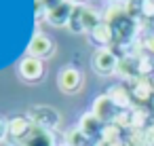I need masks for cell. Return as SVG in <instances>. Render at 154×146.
Returning a JSON list of instances; mask_svg holds the SVG:
<instances>
[{"mask_svg": "<svg viewBox=\"0 0 154 146\" xmlns=\"http://www.w3.org/2000/svg\"><path fill=\"white\" fill-rule=\"evenodd\" d=\"M19 74L26 78V81H40L42 78V62L38 57H26L21 64H19Z\"/></svg>", "mask_w": 154, "mask_h": 146, "instance_id": "1", "label": "cell"}, {"mask_svg": "<svg viewBox=\"0 0 154 146\" xmlns=\"http://www.w3.org/2000/svg\"><path fill=\"white\" fill-rule=\"evenodd\" d=\"M57 83H59V89H61V91H66V93H74V91L78 89V85L82 83V76H80L78 70H74V68H66V70L59 72Z\"/></svg>", "mask_w": 154, "mask_h": 146, "instance_id": "2", "label": "cell"}, {"mask_svg": "<svg viewBox=\"0 0 154 146\" xmlns=\"http://www.w3.org/2000/svg\"><path fill=\"white\" fill-rule=\"evenodd\" d=\"M32 119L40 125V127H45V129H51V127H55L57 125V121H59V116H57V112L53 110V108H45V106H38V108H34V112H32Z\"/></svg>", "mask_w": 154, "mask_h": 146, "instance_id": "3", "label": "cell"}, {"mask_svg": "<svg viewBox=\"0 0 154 146\" xmlns=\"http://www.w3.org/2000/svg\"><path fill=\"white\" fill-rule=\"evenodd\" d=\"M114 66H116V59H114L112 53H108V51H99V53H95V57H93V68H95V70L108 74V72L114 70Z\"/></svg>", "mask_w": 154, "mask_h": 146, "instance_id": "4", "label": "cell"}, {"mask_svg": "<svg viewBox=\"0 0 154 146\" xmlns=\"http://www.w3.org/2000/svg\"><path fill=\"white\" fill-rule=\"evenodd\" d=\"M53 51V43L47 38V36H36L30 45V53L32 57H42V55H49Z\"/></svg>", "mask_w": 154, "mask_h": 146, "instance_id": "5", "label": "cell"}, {"mask_svg": "<svg viewBox=\"0 0 154 146\" xmlns=\"http://www.w3.org/2000/svg\"><path fill=\"white\" fill-rule=\"evenodd\" d=\"M9 129H11V133L15 138H23V135L30 133V123L26 119H13L11 125H9Z\"/></svg>", "mask_w": 154, "mask_h": 146, "instance_id": "6", "label": "cell"}, {"mask_svg": "<svg viewBox=\"0 0 154 146\" xmlns=\"http://www.w3.org/2000/svg\"><path fill=\"white\" fill-rule=\"evenodd\" d=\"M95 125H99V123H97V114H87V116H82V121H80V131L93 133V131L97 129Z\"/></svg>", "mask_w": 154, "mask_h": 146, "instance_id": "7", "label": "cell"}, {"mask_svg": "<svg viewBox=\"0 0 154 146\" xmlns=\"http://www.w3.org/2000/svg\"><path fill=\"white\" fill-rule=\"evenodd\" d=\"M68 142H70V146H87V133L80 129H74L68 135Z\"/></svg>", "mask_w": 154, "mask_h": 146, "instance_id": "8", "label": "cell"}, {"mask_svg": "<svg viewBox=\"0 0 154 146\" xmlns=\"http://www.w3.org/2000/svg\"><path fill=\"white\" fill-rule=\"evenodd\" d=\"M5 133H7V123H5L2 119H0V140L5 138Z\"/></svg>", "mask_w": 154, "mask_h": 146, "instance_id": "9", "label": "cell"}]
</instances>
